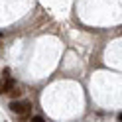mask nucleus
I'll list each match as a JSON object with an SVG mask.
<instances>
[{
    "label": "nucleus",
    "mask_w": 122,
    "mask_h": 122,
    "mask_svg": "<svg viewBox=\"0 0 122 122\" xmlns=\"http://www.w3.org/2000/svg\"><path fill=\"white\" fill-rule=\"evenodd\" d=\"M10 110L14 112V114H30V110H32V102L30 101H12L10 104Z\"/></svg>",
    "instance_id": "obj_1"
},
{
    "label": "nucleus",
    "mask_w": 122,
    "mask_h": 122,
    "mask_svg": "<svg viewBox=\"0 0 122 122\" xmlns=\"http://www.w3.org/2000/svg\"><path fill=\"white\" fill-rule=\"evenodd\" d=\"M16 87V83H14V79L12 77H6V79H2L0 81V95H4V93H10V91Z\"/></svg>",
    "instance_id": "obj_2"
},
{
    "label": "nucleus",
    "mask_w": 122,
    "mask_h": 122,
    "mask_svg": "<svg viewBox=\"0 0 122 122\" xmlns=\"http://www.w3.org/2000/svg\"><path fill=\"white\" fill-rule=\"evenodd\" d=\"M8 95H10V97H12V98H18V97H20V95H22V91H18V89H16V87H14V89H12V91H10V93H8Z\"/></svg>",
    "instance_id": "obj_3"
},
{
    "label": "nucleus",
    "mask_w": 122,
    "mask_h": 122,
    "mask_svg": "<svg viewBox=\"0 0 122 122\" xmlns=\"http://www.w3.org/2000/svg\"><path fill=\"white\" fill-rule=\"evenodd\" d=\"M30 122H43V118H41V116H32Z\"/></svg>",
    "instance_id": "obj_4"
},
{
    "label": "nucleus",
    "mask_w": 122,
    "mask_h": 122,
    "mask_svg": "<svg viewBox=\"0 0 122 122\" xmlns=\"http://www.w3.org/2000/svg\"><path fill=\"white\" fill-rule=\"evenodd\" d=\"M118 122H122V112H120V114H118Z\"/></svg>",
    "instance_id": "obj_5"
}]
</instances>
